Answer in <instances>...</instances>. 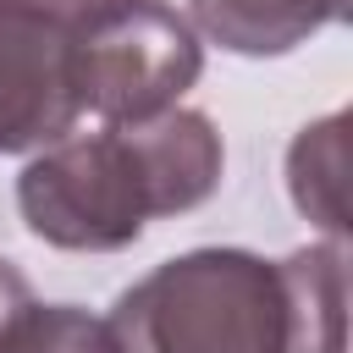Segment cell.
Wrapping results in <instances>:
<instances>
[{
	"label": "cell",
	"instance_id": "obj_4",
	"mask_svg": "<svg viewBox=\"0 0 353 353\" xmlns=\"http://www.w3.org/2000/svg\"><path fill=\"white\" fill-rule=\"evenodd\" d=\"M77 116V28L0 0V154L50 149Z\"/></svg>",
	"mask_w": 353,
	"mask_h": 353
},
{
	"label": "cell",
	"instance_id": "obj_5",
	"mask_svg": "<svg viewBox=\"0 0 353 353\" xmlns=\"http://www.w3.org/2000/svg\"><path fill=\"white\" fill-rule=\"evenodd\" d=\"M287 292V353H347V243H309L276 259Z\"/></svg>",
	"mask_w": 353,
	"mask_h": 353
},
{
	"label": "cell",
	"instance_id": "obj_9",
	"mask_svg": "<svg viewBox=\"0 0 353 353\" xmlns=\"http://www.w3.org/2000/svg\"><path fill=\"white\" fill-rule=\"evenodd\" d=\"M17 6H33V11L66 22V28H88L94 17H105V11H116V6H127V0H17Z\"/></svg>",
	"mask_w": 353,
	"mask_h": 353
},
{
	"label": "cell",
	"instance_id": "obj_3",
	"mask_svg": "<svg viewBox=\"0 0 353 353\" xmlns=\"http://www.w3.org/2000/svg\"><path fill=\"white\" fill-rule=\"evenodd\" d=\"M204 44L193 22L165 0H127L77 28V94L105 121H149L176 110L199 83Z\"/></svg>",
	"mask_w": 353,
	"mask_h": 353
},
{
	"label": "cell",
	"instance_id": "obj_2",
	"mask_svg": "<svg viewBox=\"0 0 353 353\" xmlns=\"http://www.w3.org/2000/svg\"><path fill=\"white\" fill-rule=\"evenodd\" d=\"M121 353H287V292L276 259L248 248H188L110 303Z\"/></svg>",
	"mask_w": 353,
	"mask_h": 353
},
{
	"label": "cell",
	"instance_id": "obj_1",
	"mask_svg": "<svg viewBox=\"0 0 353 353\" xmlns=\"http://www.w3.org/2000/svg\"><path fill=\"white\" fill-rule=\"evenodd\" d=\"M226 171L221 132L204 110H160L149 121H105L39 149L17 176L22 226L66 254H116L154 215L199 210Z\"/></svg>",
	"mask_w": 353,
	"mask_h": 353
},
{
	"label": "cell",
	"instance_id": "obj_6",
	"mask_svg": "<svg viewBox=\"0 0 353 353\" xmlns=\"http://www.w3.org/2000/svg\"><path fill=\"white\" fill-rule=\"evenodd\" d=\"M204 39L232 55H287L347 17V0H188Z\"/></svg>",
	"mask_w": 353,
	"mask_h": 353
},
{
	"label": "cell",
	"instance_id": "obj_10",
	"mask_svg": "<svg viewBox=\"0 0 353 353\" xmlns=\"http://www.w3.org/2000/svg\"><path fill=\"white\" fill-rule=\"evenodd\" d=\"M28 298H33L28 276H22V270H17V265H11L6 254H0V325H6V320H11V314H17L22 303H28Z\"/></svg>",
	"mask_w": 353,
	"mask_h": 353
},
{
	"label": "cell",
	"instance_id": "obj_7",
	"mask_svg": "<svg viewBox=\"0 0 353 353\" xmlns=\"http://www.w3.org/2000/svg\"><path fill=\"white\" fill-rule=\"evenodd\" d=\"M287 193L303 221L347 243V110H331L287 143Z\"/></svg>",
	"mask_w": 353,
	"mask_h": 353
},
{
	"label": "cell",
	"instance_id": "obj_8",
	"mask_svg": "<svg viewBox=\"0 0 353 353\" xmlns=\"http://www.w3.org/2000/svg\"><path fill=\"white\" fill-rule=\"evenodd\" d=\"M0 353H121L110 320L77 303H22L0 325Z\"/></svg>",
	"mask_w": 353,
	"mask_h": 353
}]
</instances>
